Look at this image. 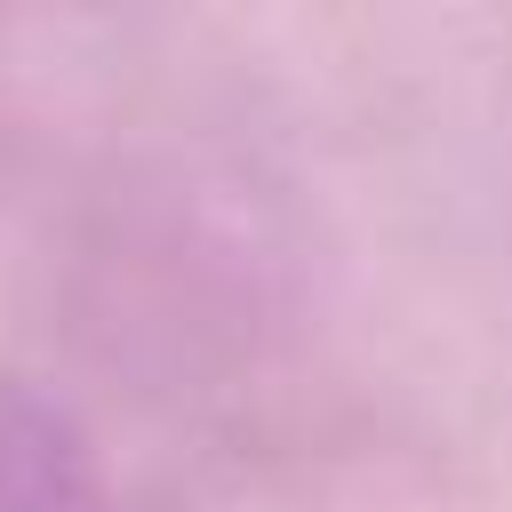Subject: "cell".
I'll use <instances>...</instances> for the list:
<instances>
[{
	"label": "cell",
	"instance_id": "obj_1",
	"mask_svg": "<svg viewBox=\"0 0 512 512\" xmlns=\"http://www.w3.org/2000/svg\"><path fill=\"white\" fill-rule=\"evenodd\" d=\"M0 512H104L80 432L16 376H0Z\"/></svg>",
	"mask_w": 512,
	"mask_h": 512
}]
</instances>
